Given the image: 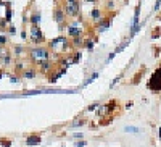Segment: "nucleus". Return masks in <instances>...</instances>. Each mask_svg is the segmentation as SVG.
Listing matches in <instances>:
<instances>
[{
    "instance_id": "nucleus-1",
    "label": "nucleus",
    "mask_w": 161,
    "mask_h": 147,
    "mask_svg": "<svg viewBox=\"0 0 161 147\" xmlns=\"http://www.w3.org/2000/svg\"><path fill=\"white\" fill-rule=\"evenodd\" d=\"M50 53L52 50L48 47H45V45H32V47L27 49V55H29L34 66H37L40 61L50 60Z\"/></svg>"
},
{
    "instance_id": "nucleus-2",
    "label": "nucleus",
    "mask_w": 161,
    "mask_h": 147,
    "mask_svg": "<svg viewBox=\"0 0 161 147\" xmlns=\"http://www.w3.org/2000/svg\"><path fill=\"white\" fill-rule=\"evenodd\" d=\"M47 47L52 50V52H55V53H58V55H63L66 50L73 49V45H71V39H68L65 36H60V37L52 39Z\"/></svg>"
},
{
    "instance_id": "nucleus-3",
    "label": "nucleus",
    "mask_w": 161,
    "mask_h": 147,
    "mask_svg": "<svg viewBox=\"0 0 161 147\" xmlns=\"http://www.w3.org/2000/svg\"><path fill=\"white\" fill-rule=\"evenodd\" d=\"M63 10L65 13L73 20L80 18V7H79V0H65L63 3Z\"/></svg>"
},
{
    "instance_id": "nucleus-4",
    "label": "nucleus",
    "mask_w": 161,
    "mask_h": 147,
    "mask_svg": "<svg viewBox=\"0 0 161 147\" xmlns=\"http://www.w3.org/2000/svg\"><path fill=\"white\" fill-rule=\"evenodd\" d=\"M66 32H68V37H71V39L82 36V34H84V28H82V24H80L79 18L68 23V24H66Z\"/></svg>"
},
{
    "instance_id": "nucleus-5",
    "label": "nucleus",
    "mask_w": 161,
    "mask_h": 147,
    "mask_svg": "<svg viewBox=\"0 0 161 147\" xmlns=\"http://www.w3.org/2000/svg\"><path fill=\"white\" fill-rule=\"evenodd\" d=\"M29 39H31L32 45H42L45 42V37H44L42 31H40V28L32 26V24H31V31H29Z\"/></svg>"
},
{
    "instance_id": "nucleus-6",
    "label": "nucleus",
    "mask_w": 161,
    "mask_h": 147,
    "mask_svg": "<svg viewBox=\"0 0 161 147\" xmlns=\"http://www.w3.org/2000/svg\"><path fill=\"white\" fill-rule=\"evenodd\" d=\"M148 87H150L152 92H156V94L161 90V66L152 75L150 81H148Z\"/></svg>"
},
{
    "instance_id": "nucleus-7",
    "label": "nucleus",
    "mask_w": 161,
    "mask_h": 147,
    "mask_svg": "<svg viewBox=\"0 0 161 147\" xmlns=\"http://www.w3.org/2000/svg\"><path fill=\"white\" fill-rule=\"evenodd\" d=\"M53 20H55V23L56 24H60V28H63V26H66L68 24V15L65 13V10H63V7H56L55 10H53Z\"/></svg>"
},
{
    "instance_id": "nucleus-8",
    "label": "nucleus",
    "mask_w": 161,
    "mask_h": 147,
    "mask_svg": "<svg viewBox=\"0 0 161 147\" xmlns=\"http://www.w3.org/2000/svg\"><path fill=\"white\" fill-rule=\"evenodd\" d=\"M116 15V11H113L111 15H108V16H103V20L102 21H98L95 26H98L97 28V32H103L105 29H108V26L111 24V21H113V16Z\"/></svg>"
},
{
    "instance_id": "nucleus-9",
    "label": "nucleus",
    "mask_w": 161,
    "mask_h": 147,
    "mask_svg": "<svg viewBox=\"0 0 161 147\" xmlns=\"http://www.w3.org/2000/svg\"><path fill=\"white\" fill-rule=\"evenodd\" d=\"M36 68L39 70V73H42V75H50V71L55 68V63L50 60H45V61H40Z\"/></svg>"
},
{
    "instance_id": "nucleus-10",
    "label": "nucleus",
    "mask_w": 161,
    "mask_h": 147,
    "mask_svg": "<svg viewBox=\"0 0 161 147\" xmlns=\"http://www.w3.org/2000/svg\"><path fill=\"white\" fill-rule=\"evenodd\" d=\"M36 75H37V68L34 66V65H29L24 71H23L21 76L26 78V79H34V78H36Z\"/></svg>"
},
{
    "instance_id": "nucleus-11",
    "label": "nucleus",
    "mask_w": 161,
    "mask_h": 147,
    "mask_svg": "<svg viewBox=\"0 0 161 147\" xmlns=\"http://www.w3.org/2000/svg\"><path fill=\"white\" fill-rule=\"evenodd\" d=\"M89 18H90V20L97 24L98 21H102V20H103V11H102L100 8H94V10H92L90 13H89Z\"/></svg>"
},
{
    "instance_id": "nucleus-12",
    "label": "nucleus",
    "mask_w": 161,
    "mask_h": 147,
    "mask_svg": "<svg viewBox=\"0 0 161 147\" xmlns=\"http://www.w3.org/2000/svg\"><path fill=\"white\" fill-rule=\"evenodd\" d=\"M26 52H27V49L24 47V45H13V49H11V53H13V57H16L18 60H20Z\"/></svg>"
},
{
    "instance_id": "nucleus-13",
    "label": "nucleus",
    "mask_w": 161,
    "mask_h": 147,
    "mask_svg": "<svg viewBox=\"0 0 161 147\" xmlns=\"http://www.w3.org/2000/svg\"><path fill=\"white\" fill-rule=\"evenodd\" d=\"M40 136L39 134H29L26 138V145H29V147H32V145H37V144H40Z\"/></svg>"
},
{
    "instance_id": "nucleus-14",
    "label": "nucleus",
    "mask_w": 161,
    "mask_h": 147,
    "mask_svg": "<svg viewBox=\"0 0 161 147\" xmlns=\"http://www.w3.org/2000/svg\"><path fill=\"white\" fill-rule=\"evenodd\" d=\"M40 18H42V15H40V11H39V10H34L32 13H31L29 23H31L32 26H39V23H40Z\"/></svg>"
},
{
    "instance_id": "nucleus-15",
    "label": "nucleus",
    "mask_w": 161,
    "mask_h": 147,
    "mask_svg": "<svg viewBox=\"0 0 161 147\" xmlns=\"http://www.w3.org/2000/svg\"><path fill=\"white\" fill-rule=\"evenodd\" d=\"M118 108H119V102H118V100H110V102L105 105V112H106V113H113L114 110H118Z\"/></svg>"
},
{
    "instance_id": "nucleus-16",
    "label": "nucleus",
    "mask_w": 161,
    "mask_h": 147,
    "mask_svg": "<svg viewBox=\"0 0 161 147\" xmlns=\"http://www.w3.org/2000/svg\"><path fill=\"white\" fill-rule=\"evenodd\" d=\"M27 66H29V65H26L23 60H16V63H15V73H16V75H23V71H24Z\"/></svg>"
},
{
    "instance_id": "nucleus-17",
    "label": "nucleus",
    "mask_w": 161,
    "mask_h": 147,
    "mask_svg": "<svg viewBox=\"0 0 161 147\" xmlns=\"http://www.w3.org/2000/svg\"><path fill=\"white\" fill-rule=\"evenodd\" d=\"M84 42H85L84 36H80V37H73V39H71L73 49H80V47H84Z\"/></svg>"
},
{
    "instance_id": "nucleus-18",
    "label": "nucleus",
    "mask_w": 161,
    "mask_h": 147,
    "mask_svg": "<svg viewBox=\"0 0 161 147\" xmlns=\"http://www.w3.org/2000/svg\"><path fill=\"white\" fill-rule=\"evenodd\" d=\"M8 42H10V39L7 34H0V47H7Z\"/></svg>"
},
{
    "instance_id": "nucleus-19",
    "label": "nucleus",
    "mask_w": 161,
    "mask_h": 147,
    "mask_svg": "<svg viewBox=\"0 0 161 147\" xmlns=\"http://www.w3.org/2000/svg\"><path fill=\"white\" fill-rule=\"evenodd\" d=\"M97 41V39H85V42H84V47L87 49V50H92L94 49V42Z\"/></svg>"
},
{
    "instance_id": "nucleus-20",
    "label": "nucleus",
    "mask_w": 161,
    "mask_h": 147,
    "mask_svg": "<svg viewBox=\"0 0 161 147\" xmlns=\"http://www.w3.org/2000/svg\"><path fill=\"white\" fill-rule=\"evenodd\" d=\"M0 145H2V147H10L11 145V141L7 139V138H2V139H0Z\"/></svg>"
},
{
    "instance_id": "nucleus-21",
    "label": "nucleus",
    "mask_w": 161,
    "mask_h": 147,
    "mask_svg": "<svg viewBox=\"0 0 161 147\" xmlns=\"http://www.w3.org/2000/svg\"><path fill=\"white\" fill-rule=\"evenodd\" d=\"M79 58H80V52H73V58H71V63H76V61H79Z\"/></svg>"
},
{
    "instance_id": "nucleus-22",
    "label": "nucleus",
    "mask_w": 161,
    "mask_h": 147,
    "mask_svg": "<svg viewBox=\"0 0 161 147\" xmlns=\"http://www.w3.org/2000/svg\"><path fill=\"white\" fill-rule=\"evenodd\" d=\"M114 5H116V2H114V0H106V8H108V10L116 11V10H113V8H114Z\"/></svg>"
},
{
    "instance_id": "nucleus-23",
    "label": "nucleus",
    "mask_w": 161,
    "mask_h": 147,
    "mask_svg": "<svg viewBox=\"0 0 161 147\" xmlns=\"http://www.w3.org/2000/svg\"><path fill=\"white\" fill-rule=\"evenodd\" d=\"M8 26H10V24H8V21L5 20V18L0 20V29H8Z\"/></svg>"
},
{
    "instance_id": "nucleus-24",
    "label": "nucleus",
    "mask_w": 161,
    "mask_h": 147,
    "mask_svg": "<svg viewBox=\"0 0 161 147\" xmlns=\"http://www.w3.org/2000/svg\"><path fill=\"white\" fill-rule=\"evenodd\" d=\"M5 5H7V18H5V20H7V21H10V20H11V8H10L11 5H10L8 2L5 3Z\"/></svg>"
},
{
    "instance_id": "nucleus-25",
    "label": "nucleus",
    "mask_w": 161,
    "mask_h": 147,
    "mask_svg": "<svg viewBox=\"0 0 161 147\" xmlns=\"http://www.w3.org/2000/svg\"><path fill=\"white\" fill-rule=\"evenodd\" d=\"M126 133H139V129L135 126H126Z\"/></svg>"
},
{
    "instance_id": "nucleus-26",
    "label": "nucleus",
    "mask_w": 161,
    "mask_h": 147,
    "mask_svg": "<svg viewBox=\"0 0 161 147\" xmlns=\"http://www.w3.org/2000/svg\"><path fill=\"white\" fill-rule=\"evenodd\" d=\"M8 34H10V36H15V34H16V28L13 24L8 26Z\"/></svg>"
},
{
    "instance_id": "nucleus-27",
    "label": "nucleus",
    "mask_w": 161,
    "mask_h": 147,
    "mask_svg": "<svg viewBox=\"0 0 161 147\" xmlns=\"http://www.w3.org/2000/svg\"><path fill=\"white\" fill-rule=\"evenodd\" d=\"M82 123H84V120H82V118H79V120H74L73 121V126H80Z\"/></svg>"
},
{
    "instance_id": "nucleus-28",
    "label": "nucleus",
    "mask_w": 161,
    "mask_h": 147,
    "mask_svg": "<svg viewBox=\"0 0 161 147\" xmlns=\"http://www.w3.org/2000/svg\"><path fill=\"white\" fill-rule=\"evenodd\" d=\"M18 81H20V79H18V75H15V76L11 75V78H10V83H18Z\"/></svg>"
},
{
    "instance_id": "nucleus-29",
    "label": "nucleus",
    "mask_w": 161,
    "mask_h": 147,
    "mask_svg": "<svg viewBox=\"0 0 161 147\" xmlns=\"http://www.w3.org/2000/svg\"><path fill=\"white\" fill-rule=\"evenodd\" d=\"M85 144H87V142H85V141H82V139H80V141H77V142H76V145H77V147H84Z\"/></svg>"
},
{
    "instance_id": "nucleus-30",
    "label": "nucleus",
    "mask_w": 161,
    "mask_h": 147,
    "mask_svg": "<svg viewBox=\"0 0 161 147\" xmlns=\"http://www.w3.org/2000/svg\"><path fill=\"white\" fill-rule=\"evenodd\" d=\"M97 107H98V104H94V105H89V107H87V110H89V112H92V110H95V108H97Z\"/></svg>"
},
{
    "instance_id": "nucleus-31",
    "label": "nucleus",
    "mask_w": 161,
    "mask_h": 147,
    "mask_svg": "<svg viewBox=\"0 0 161 147\" xmlns=\"http://www.w3.org/2000/svg\"><path fill=\"white\" fill-rule=\"evenodd\" d=\"M73 138H74V139H80V138H82V134L76 133V134H73Z\"/></svg>"
},
{
    "instance_id": "nucleus-32",
    "label": "nucleus",
    "mask_w": 161,
    "mask_h": 147,
    "mask_svg": "<svg viewBox=\"0 0 161 147\" xmlns=\"http://www.w3.org/2000/svg\"><path fill=\"white\" fill-rule=\"evenodd\" d=\"M132 104H134V102H131V100H129L127 104H126V108H131V107H132Z\"/></svg>"
},
{
    "instance_id": "nucleus-33",
    "label": "nucleus",
    "mask_w": 161,
    "mask_h": 147,
    "mask_svg": "<svg viewBox=\"0 0 161 147\" xmlns=\"http://www.w3.org/2000/svg\"><path fill=\"white\" fill-rule=\"evenodd\" d=\"M84 2H89V3H97L98 0H84Z\"/></svg>"
},
{
    "instance_id": "nucleus-34",
    "label": "nucleus",
    "mask_w": 161,
    "mask_h": 147,
    "mask_svg": "<svg viewBox=\"0 0 161 147\" xmlns=\"http://www.w3.org/2000/svg\"><path fill=\"white\" fill-rule=\"evenodd\" d=\"M3 73H5V71H3V68H0V79H2V76H3Z\"/></svg>"
},
{
    "instance_id": "nucleus-35",
    "label": "nucleus",
    "mask_w": 161,
    "mask_h": 147,
    "mask_svg": "<svg viewBox=\"0 0 161 147\" xmlns=\"http://www.w3.org/2000/svg\"><path fill=\"white\" fill-rule=\"evenodd\" d=\"M159 136H161V128H159Z\"/></svg>"
},
{
    "instance_id": "nucleus-36",
    "label": "nucleus",
    "mask_w": 161,
    "mask_h": 147,
    "mask_svg": "<svg viewBox=\"0 0 161 147\" xmlns=\"http://www.w3.org/2000/svg\"><path fill=\"white\" fill-rule=\"evenodd\" d=\"M0 5H2V0H0Z\"/></svg>"
}]
</instances>
